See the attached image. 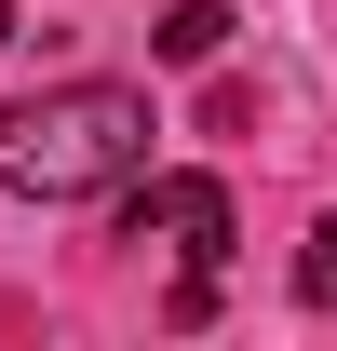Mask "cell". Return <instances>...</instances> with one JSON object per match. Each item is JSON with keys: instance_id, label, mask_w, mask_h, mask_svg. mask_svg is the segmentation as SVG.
<instances>
[{"instance_id": "obj_5", "label": "cell", "mask_w": 337, "mask_h": 351, "mask_svg": "<svg viewBox=\"0 0 337 351\" xmlns=\"http://www.w3.org/2000/svg\"><path fill=\"white\" fill-rule=\"evenodd\" d=\"M0 41H14V0H0Z\"/></svg>"}, {"instance_id": "obj_2", "label": "cell", "mask_w": 337, "mask_h": 351, "mask_svg": "<svg viewBox=\"0 0 337 351\" xmlns=\"http://www.w3.org/2000/svg\"><path fill=\"white\" fill-rule=\"evenodd\" d=\"M122 243H162V257L216 270L229 257V189H216V176H149V189L122 203Z\"/></svg>"}, {"instance_id": "obj_3", "label": "cell", "mask_w": 337, "mask_h": 351, "mask_svg": "<svg viewBox=\"0 0 337 351\" xmlns=\"http://www.w3.org/2000/svg\"><path fill=\"white\" fill-rule=\"evenodd\" d=\"M216 41H229V14H216V0H175V14H162V54H175V68H203Z\"/></svg>"}, {"instance_id": "obj_4", "label": "cell", "mask_w": 337, "mask_h": 351, "mask_svg": "<svg viewBox=\"0 0 337 351\" xmlns=\"http://www.w3.org/2000/svg\"><path fill=\"white\" fill-rule=\"evenodd\" d=\"M297 298H310V311H337V217L310 230V257H297Z\"/></svg>"}, {"instance_id": "obj_1", "label": "cell", "mask_w": 337, "mask_h": 351, "mask_svg": "<svg viewBox=\"0 0 337 351\" xmlns=\"http://www.w3.org/2000/svg\"><path fill=\"white\" fill-rule=\"evenodd\" d=\"M135 162H149V95L135 82H68V95H27L0 122V189H27V203L122 189Z\"/></svg>"}]
</instances>
